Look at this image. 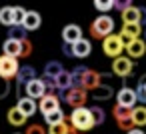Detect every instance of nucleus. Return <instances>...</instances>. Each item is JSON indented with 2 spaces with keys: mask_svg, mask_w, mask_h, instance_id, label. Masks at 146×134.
<instances>
[{
  "mask_svg": "<svg viewBox=\"0 0 146 134\" xmlns=\"http://www.w3.org/2000/svg\"><path fill=\"white\" fill-rule=\"evenodd\" d=\"M94 8L98 10V12H110L112 8H114V0H94Z\"/></svg>",
  "mask_w": 146,
  "mask_h": 134,
  "instance_id": "30",
  "label": "nucleus"
},
{
  "mask_svg": "<svg viewBox=\"0 0 146 134\" xmlns=\"http://www.w3.org/2000/svg\"><path fill=\"white\" fill-rule=\"evenodd\" d=\"M24 134H46V132H44L42 124H30V126L26 128V132H24Z\"/></svg>",
  "mask_w": 146,
  "mask_h": 134,
  "instance_id": "35",
  "label": "nucleus"
},
{
  "mask_svg": "<svg viewBox=\"0 0 146 134\" xmlns=\"http://www.w3.org/2000/svg\"><path fill=\"white\" fill-rule=\"evenodd\" d=\"M134 92H136V100L142 102V104H146V88H144V84H138Z\"/></svg>",
  "mask_w": 146,
  "mask_h": 134,
  "instance_id": "33",
  "label": "nucleus"
},
{
  "mask_svg": "<svg viewBox=\"0 0 146 134\" xmlns=\"http://www.w3.org/2000/svg\"><path fill=\"white\" fill-rule=\"evenodd\" d=\"M18 70H20V64L16 58H10V56H0V78L4 80H12L18 76Z\"/></svg>",
  "mask_w": 146,
  "mask_h": 134,
  "instance_id": "6",
  "label": "nucleus"
},
{
  "mask_svg": "<svg viewBox=\"0 0 146 134\" xmlns=\"http://www.w3.org/2000/svg\"><path fill=\"white\" fill-rule=\"evenodd\" d=\"M140 34H142V26H140V24H122V28H120V32H118V36H120V40H122L124 46H128V44H130L132 40H136Z\"/></svg>",
  "mask_w": 146,
  "mask_h": 134,
  "instance_id": "8",
  "label": "nucleus"
},
{
  "mask_svg": "<svg viewBox=\"0 0 146 134\" xmlns=\"http://www.w3.org/2000/svg\"><path fill=\"white\" fill-rule=\"evenodd\" d=\"M34 78H38L36 76V70L32 68V66H20V70H18V76H16V84H18V92L30 82V80H34Z\"/></svg>",
  "mask_w": 146,
  "mask_h": 134,
  "instance_id": "15",
  "label": "nucleus"
},
{
  "mask_svg": "<svg viewBox=\"0 0 146 134\" xmlns=\"http://www.w3.org/2000/svg\"><path fill=\"white\" fill-rule=\"evenodd\" d=\"M26 34H28V32H26V30H24L22 26H18V24H16V26H10V28H8V40L24 42V40H28V38H26Z\"/></svg>",
  "mask_w": 146,
  "mask_h": 134,
  "instance_id": "26",
  "label": "nucleus"
},
{
  "mask_svg": "<svg viewBox=\"0 0 146 134\" xmlns=\"http://www.w3.org/2000/svg\"><path fill=\"white\" fill-rule=\"evenodd\" d=\"M90 52H92V44H90V40H86V38L78 40L76 44H72V56H78V58H86V56H88Z\"/></svg>",
  "mask_w": 146,
  "mask_h": 134,
  "instance_id": "19",
  "label": "nucleus"
},
{
  "mask_svg": "<svg viewBox=\"0 0 146 134\" xmlns=\"http://www.w3.org/2000/svg\"><path fill=\"white\" fill-rule=\"evenodd\" d=\"M142 40H144V42H146V28H144V38H142Z\"/></svg>",
  "mask_w": 146,
  "mask_h": 134,
  "instance_id": "41",
  "label": "nucleus"
},
{
  "mask_svg": "<svg viewBox=\"0 0 146 134\" xmlns=\"http://www.w3.org/2000/svg\"><path fill=\"white\" fill-rule=\"evenodd\" d=\"M56 86H58V90L60 92H66V90H70L72 88V76H70V72H62L58 78H56Z\"/></svg>",
  "mask_w": 146,
  "mask_h": 134,
  "instance_id": "27",
  "label": "nucleus"
},
{
  "mask_svg": "<svg viewBox=\"0 0 146 134\" xmlns=\"http://www.w3.org/2000/svg\"><path fill=\"white\" fill-rule=\"evenodd\" d=\"M132 70H134V62H132L128 56H120V58H116V60L112 62V72H114L116 76H120V78L130 76Z\"/></svg>",
  "mask_w": 146,
  "mask_h": 134,
  "instance_id": "7",
  "label": "nucleus"
},
{
  "mask_svg": "<svg viewBox=\"0 0 146 134\" xmlns=\"http://www.w3.org/2000/svg\"><path fill=\"white\" fill-rule=\"evenodd\" d=\"M60 98H62L66 104H70L72 110H76V108H84V104H86V100H88V92L82 90V88H70V90H66V92H60V94H58V100H60Z\"/></svg>",
  "mask_w": 146,
  "mask_h": 134,
  "instance_id": "3",
  "label": "nucleus"
},
{
  "mask_svg": "<svg viewBox=\"0 0 146 134\" xmlns=\"http://www.w3.org/2000/svg\"><path fill=\"white\" fill-rule=\"evenodd\" d=\"M138 100H136V92L132 90V88H120L118 92H116V104L118 106H122V108H134V104H136Z\"/></svg>",
  "mask_w": 146,
  "mask_h": 134,
  "instance_id": "10",
  "label": "nucleus"
},
{
  "mask_svg": "<svg viewBox=\"0 0 146 134\" xmlns=\"http://www.w3.org/2000/svg\"><path fill=\"white\" fill-rule=\"evenodd\" d=\"M126 54H128L130 60H134V58H142V56L146 54V42H144L142 38L132 40V42L126 46Z\"/></svg>",
  "mask_w": 146,
  "mask_h": 134,
  "instance_id": "14",
  "label": "nucleus"
},
{
  "mask_svg": "<svg viewBox=\"0 0 146 134\" xmlns=\"http://www.w3.org/2000/svg\"><path fill=\"white\" fill-rule=\"evenodd\" d=\"M38 110L42 112V116H48V114L60 110V100H58L56 96H44V98H40V102H38Z\"/></svg>",
  "mask_w": 146,
  "mask_h": 134,
  "instance_id": "11",
  "label": "nucleus"
},
{
  "mask_svg": "<svg viewBox=\"0 0 146 134\" xmlns=\"http://www.w3.org/2000/svg\"><path fill=\"white\" fill-rule=\"evenodd\" d=\"M90 94H92V98H94L96 102H106V100H110V98L114 96V90H112L110 84H100V86L94 88Z\"/></svg>",
  "mask_w": 146,
  "mask_h": 134,
  "instance_id": "17",
  "label": "nucleus"
},
{
  "mask_svg": "<svg viewBox=\"0 0 146 134\" xmlns=\"http://www.w3.org/2000/svg\"><path fill=\"white\" fill-rule=\"evenodd\" d=\"M130 6H132V2H128V0H126V2H124V0H114V8L120 10V12H124V10L130 8Z\"/></svg>",
  "mask_w": 146,
  "mask_h": 134,
  "instance_id": "36",
  "label": "nucleus"
},
{
  "mask_svg": "<svg viewBox=\"0 0 146 134\" xmlns=\"http://www.w3.org/2000/svg\"><path fill=\"white\" fill-rule=\"evenodd\" d=\"M112 30H114V20H112V16H108V14H100V16L90 24V36H92V38L104 40V38H108V36L112 34Z\"/></svg>",
  "mask_w": 146,
  "mask_h": 134,
  "instance_id": "2",
  "label": "nucleus"
},
{
  "mask_svg": "<svg viewBox=\"0 0 146 134\" xmlns=\"http://www.w3.org/2000/svg\"><path fill=\"white\" fill-rule=\"evenodd\" d=\"M70 124H72V128L74 130H78V132H88V130H92L94 128V120H92V112H90V108H76V110H72V114H70Z\"/></svg>",
  "mask_w": 146,
  "mask_h": 134,
  "instance_id": "1",
  "label": "nucleus"
},
{
  "mask_svg": "<svg viewBox=\"0 0 146 134\" xmlns=\"http://www.w3.org/2000/svg\"><path fill=\"white\" fill-rule=\"evenodd\" d=\"M88 70H90L88 66H76L70 72V76H72V88H82V80H84V76H86Z\"/></svg>",
  "mask_w": 146,
  "mask_h": 134,
  "instance_id": "23",
  "label": "nucleus"
},
{
  "mask_svg": "<svg viewBox=\"0 0 146 134\" xmlns=\"http://www.w3.org/2000/svg\"><path fill=\"white\" fill-rule=\"evenodd\" d=\"M62 40L64 44H76L78 40H82V28L76 24H68L62 30Z\"/></svg>",
  "mask_w": 146,
  "mask_h": 134,
  "instance_id": "13",
  "label": "nucleus"
},
{
  "mask_svg": "<svg viewBox=\"0 0 146 134\" xmlns=\"http://www.w3.org/2000/svg\"><path fill=\"white\" fill-rule=\"evenodd\" d=\"M138 84H144V88H146V76H142V78L138 80Z\"/></svg>",
  "mask_w": 146,
  "mask_h": 134,
  "instance_id": "40",
  "label": "nucleus"
},
{
  "mask_svg": "<svg viewBox=\"0 0 146 134\" xmlns=\"http://www.w3.org/2000/svg\"><path fill=\"white\" fill-rule=\"evenodd\" d=\"M62 52H64L66 56H72V44H64V46H62Z\"/></svg>",
  "mask_w": 146,
  "mask_h": 134,
  "instance_id": "38",
  "label": "nucleus"
},
{
  "mask_svg": "<svg viewBox=\"0 0 146 134\" xmlns=\"http://www.w3.org/2000/svg\"><path fill=\"white\" fill-rule=\"evenodd\" d=\"M8 94H10V82L4 80V78H0V100H4Z\"/></svg>",
  "mask_w": 146,
  "mask_h": 134,
  "instance_id": "32",
  "label": "nucleus"
},
{
  "mask_svg": "<svg viewBox=\"0 0 146 134\" xmlns=\"http://www.w3.org/2000/svg\"><path fill=\"white\" fill-rule=\"evenodd\" d=\"M78 134H84V132H78Z\"/></svg>",
  "mask_w": 146,
  "mask_h": 134,
  "instance_id": "42",
  "label": "nucleus"
},
{
  "mask_svg": "<svg viewBox=\"0 0 146 134\" xmlns=\"http://www.w3.org/2000/svg\"><path fill=\"white\" fill-rule=\"evenodd\" d=\"M16 108H18L26 118H32V116L36 114V110H38V102H36V100H32V98H28V96H20V98H18Z\"/></svg>",
  "mask_w": 146,
  "mask_h": 134,
  "instance_id": "12",
  "label": "nucleus"
},
{
  "mask_svg": "<svg viewBox=\"0 0 146 134\" xmlns=\"http://www.w3.org/2000/svg\"><path fill=\"white\" fill-rule=\"evenodd\" d=\"M90 112H92L94 126H100V124H104V120H106V112H104L100 106H92V108H90Z\"/></svg>",
  "mask_w": 146,
  "mask_h": 134,
  "instance_id": "28",
  "label": "nucleus"
},
{
  "mask_svg": "<svg viewBox=\"0 0 146 134\" xmlns=\"http://www.w3.org/2000/svg\"><path fill=\"white\" fill-rule=\"evenodd\" d=\"M32 54V42L30 40H24L22 42V52H20V58H28Z\"/></svg>",
  "mask_w": 146,
  "mask_h": 134,
  "instance_id": "34",
  "label": "nucleus"
},
{
  "mask_svg": "<svg viewBox=\"0 0 146 134\" xmlns=\"http://www.w3.org/2000/svg\"><path fill=\"white\" fill-rule=\"evenodd\" d=\"M0 24H4V26H16L14 22V6H2L0 8Z\"/></svg>",
  "mask_w": 146,
  "mask_h": 134,
  "instance_id": "21",
  "label": "nucleus"
},
{
  "mask_svg": "<svg viewBox=\"0 0 146 134\" xmlns=\"http://www.w3.org/2000/svg\"><path fill=\"white\" fill-rule=\"evenodd\" d=\"M2 52L4 56H10V58H20V52H22V42H16V40H6L2 44Z\"/></svg>",
  "mask_w": 146,
  "mask_h": 134,
  "instance_id": "18",
  "label": "nucleus"
},
{
  "mask_svg": "<svg viewBox=\"0 0 146 134\" xmlns=\"http://www.w3.org/2000/svg\"><path fill=\"white\" fill-rule=\"evenodd\" d=\"M126 134H146V132H144L142 128H132V130H130V132H126Z\"/></svg>",
  "mask_w": 146,
  "mask_h": 134,
  "instance_id": "39",
  "label": "nucleus"
},
{
  "mask_svg": "<svg viewBox=\"0 0 146 134\" xmlns=\"http://www.w3.org/2000/svg\"><path fill=\"white\" fill-rule=\"evenodd\" d=\"M62 72H64V66H62L58 60H50V62H46V66H44V76L58 78Z\"/></svg>",
  "mask_w": 146,
  "mask_h": 134,
  "instance_id": "22",
  "label": "nucleus"
},
{
  "mask_svg": "<svg viewBox=\"0 0 146 134\" xmlns=\"http://www.w3.org/2000/svg\"><path fill=\"white\" fill-rule=\"evenodd\" d=\"M40 24H42V18H40L38 12H32V10L26 12V18H24V22H22V28H24L26 32H34V30H38Z\"/></svg>",
  "mask_w": 146,
  "mask_h": 134,
  "instance_id": "16",
  "label": "nucleus"
},
{
  "mask_svg": "<svg viewBox=\"0 0 146 134\" xmlns=\"http://www.w3.org/2000/svg\"><path fill=\"white\" fill-rule=\"evenodd\" d=\"M122 50H124V44H122V40H120L118 34H110L108 38L102 40V52H104L108 58H114V60L120 58Z\"/></svg>",
  "mask_w": 146,
  "mask_h": 134,
  "instance_id": "5",
  "label": "nucleus"
},
{
  "mask_svg": "<svg viewBox=\"0 0 146 134\" xmlns=\"http://www.w3.org/2000/svg\"><path fill=\"white\" fill-rule=\"evenodd\" d=\"M140 26H146V8H140Z\"/></svg>",
  "mask_w": 146,
  "mask_h": 134,
  "instance_id": "37",
  "label": "nucleus"
},
{
  "mask_svg": "<svg viewBox=\"0 0 146 134\" xmlns=\"http://www.w3.org/2000/svg\"><path fill=\"white\" fill-rule=\"evenodd\" d=\"M26 12H28V10H24V8H20V6H14V22H16L18 26H22V22H24V18H26Z\"/></svg>",
  "mask_w": 146,
  "mask_h": 134,
  "instance_id": "31",
  "label": "nucleus"
},
{
  "mask_svg": "<svg viewBox=\"0 0 146 134\" xmlns=\"http://www.w3.org/2000/svg\"><path fill=\"white\" fill-rule=\"evenodd\" d=\"M6 118H8V124H12V126H22V124H26V116H24L16 106L8 110Z\"/></svg>",
  "mask_w": 146,
  "mask_h": 134,
  "instance_id": "24",
  "label": "nucleus"
},
{
  "mask_svg": "<svg viewBox=\"0 0 146 134\" xmlns=\"http://www.w3.org/2000/svg\"><path fill=\"white\" fill-rule=\"evenodd\" d=\"M24 92H26V96L32 98V100H40V98H44V96H46V88H44L42 78H34V80H30V82L24 86Z\"/></svg>",
  "mask_w": 146,
  "mask_h": 134,
  "instance_id": "9",
  "label": "nucleus"
},
{
  "mask_svg": "<svg viewBox=\"0 0 146 134\" xmlns=\"http://www.w3.org/2000/svg\"><path fill=\"white\" fill-rule=\"evenodd\" d=\"M132 120L136 128L146 126V106H134L132 108Z\"/></svg>",
  "mask_w": 146,
  "mask_h": 134,
  "instance_id": "25",
  "label": "nucleus"
},
{
  "mask_svg": "<svg viewBox=\"0 0 146 134\" xmlns=\"http://www.w3.org/2000/svg\"><path fill=\"white\" fill-rule=\"evenodd\" d=\"M112 116H114L116 126H118L120 130L130 132L132 128H136V126H134V120H132V110H130V108H122V106L114 104V108H112Z\"/></svg>",
  "mask_w": 146,
  "mask_h": 134,
  "instance_id": "4",
  "label": "nucleus"
},
{
  "mask_svg": "<svg viewBox=\"0 0 146 134\" xmlns=\"http://www.w3.org/2000/svg\"><path fill=\"white\" fill-rule=\"evenodd\" d=\"M44 120H46L50 126H54V124H60V122H64V120H66V116H64V112H62V108H60V110H56V112H52V114L44 116Z\"/></svg>",
  "mask_w": 146,
  "mask_h": 134,
  "instance_id": "29",
  "label": "nucleus"
},
{
  "mask_svg": "<svg viewBox=\"0 0 146 134\" xmlns=\"http://www.w3.org/2000/svg\"><path fill=\"white\" fill-rule=\"evenodd\" d=\"M122 16V24H140V8L138 6H130L124 12H120Z\"/></svg>",
  "mask_w": 146,
  "mask_h": 134,
  "instance_id": "20",
  "label": "nucleus"
}]
</instances>
